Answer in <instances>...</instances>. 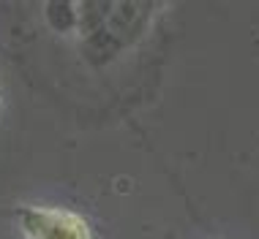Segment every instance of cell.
Returning a JSON list of instances; mask_svg holds the SVG:
<instances>
[{"label": "cell", "mask_w": 259, "mask_h": 239, "mask_svg": "<svg viewBox=\"0 0 259 239\" xmlns=\"http://www.w3.org/2000/svg\"><path fill=\"white\" fill-rule=\"evenodd\" d=\"M17 220L25 239H93L85 217L52 207H19Z\"/></svg>", "instance_id": "obj_1"}]
</instances>
